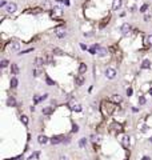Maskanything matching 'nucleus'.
<instances>
[{
	"label": "nucleus",
	"mask_w": 152,
	"mask_h": 160,
	"mask_svg": "<svg viewBox=\"0 0 152 160\" xmlns=\"http://www.w3.org/2000/svg\"><path fill=\"white\" fill-rule=\"evenodd\" d=\"M145 43H147L148 45H152V35H148V36L145 37Z\"/></svg>",
	"instance_id": "a878e982"
},
{
	"label": "nucleus",
	"mask_w": 152,
	"mask_h": 160,
	"mask_svg": "<svg viewBox=\"0 0 152 160\" xmlns=\"http://www.w3.org/2000/svg\"><path fill=\"white\" fill-rule=\"evenodd\" d=\"M7 66H8V60H7V59H3V60L0 62V67H1V68H5Z\"/></svg>",
	"instance_id": "b1692460"
},
{
	"label": "nucleus",
	"mask_w": 152,
	"mask_h": 160,
	"mask_svg": "<svg viewBox=\"0 0 152 160\" xmlns=\"http://www.w3.org/2000/svg\"><path fill=\"white\" fill-rule=\"evenodd\" d=\"M49 141L54 144V145H55V144H60V143H63V141H64V137H63L62 135H58V136L51 137V139H49Z\"/></svg>",
	"instance_id": "20e7f679"
},
{
	"label": "nucleus",
	"mask_w": 152,
	"mask_h": 160,
	"mask_svg": "<svg viewBox=\"0 0 152 160\" xmlns=\"http://www.w3.org/2000/svg\"><path fill=\"white\" fill-rule=\"evenodd\" d=\"M47 83H48L49 86H54V84H55V83L52 82V80H51V79H47Z\"/></svg>",
	"instance_id": "58836bf2"
},
{
	"label": "nucleus",
	"mask_w": 152,
	"mask_h": 160,
	"mask_svg": "<svg viewBox=\"0 0 152 160\" xmlns=\"http://www.w3.org/2000/svg\"><path fill=\"white\" fill-rule=\"evenodd\" d=\"M75 83H76V86H78V87L83 86V83H84V76H83L82 74L78 75V76L75 78Z\"/></svg>",
	"instance_id": "0eeeda50"
},
{
	"label": "nucleus",
	"mask_w": 152,
	"mask_h": 160,
	"mask_svg": "<svg viewBox=\"0 0 152 160\" xmlns=\"http://www.w3.org/2000/svg\"><path fill=\"white\" fill-rule=\"evenodd\" d=\"M147 129H148V127H147V125H143V128H141V131H143V132H145Z\"/></svg>",
	"instance_id": "a19ab883"
},
{
	"label": "nucleus",
	"mask_w": 152,
	"mask_h": 160,
	"mask_svg": "<svg viewBox=\"0 0 152 160\" xmlns=\"http://www.w3.org/2000/svg\"><path fill=\"white\" fill-rule=\"evenodd\" d=\"M58 3H63V4H66V5H70L68 0H58Z\"/></svg>",
	"instance_id": "7c9ffc66"
},
{
	"label": "nucleus",
	"mask_w": 152,
	"mask_h": 160,
	"mask_svg": "<svg viewBox=\"0 0 152 160\" xmlns=\"http://www.w3.org/2000/svg\"><path fill=\"white\" fill-rule=\"evenodd\" d=\"M71 108H72V111H75V112H80L83 109L82 104H76V103H75V105H72Z\"/></svg>",
	"instance_id": "a211bd4d"
},
{
	"label": "nucleus",
	"mask_w": 152,
	"mask_h": 160,
	"mask_svg": "<svg viewBox=\"0 0 152 160\" xmlns=\"http://www.w3.org/2000/svg\"><path fill=\"white\" fill-rule=\"evenodd\" d=\"M39 74H40V71H39V68H36V70H33V76H39Z\"/></svg>",
	"instance_id": "72a5a7b5"
},
{
	"label": "nucleus",
	"mask_w": 152,
	"mask_h": 160,
	"mask_svg": "<svg viewBox=\"0 0 152 160\" xmlns=\"http://www.w3.org/2000/svg\"><path fill=\"white\" fill-rule=\"evenodd\" d=\"M11 72H12V75H17V74H19V67H17V64L12 63V66H11Z\"/></svg>",
	"instance_id": "f8f14e48"
},
{
	"label": "nucleus",
	"mask_w": 152,
	"mask_h": 160,
	"mask_svg": "<svg viewBox=\"0 0 152 160\" xmlns=\"http://www.w3.org/2000/svg\"><path fill=\"white\" fill-rule=\"evenodd\" d=\"M121 5H123V0H113L112 8L115 9V11H119V9L121 8Z\"/></svg>",
	"instance_id": "423d86ee"
},
{
	"label": "nucleus",
	"mask_w": 152,
	"mask_h": 160,
	"mask_svg": "<svg viewBox=\"0 0 152 160\" xmlns=\"http://www.w3.org/2000/svg\"><path fill=\"white\" fill-rule=\"evenodd\" d=\"M105 78L109 79V80L115 79L116 78V71L113 70V68H107V70H105Z\"/></svg>",
	"instance_id": "f03ea898"
},
{
	"label": "nucleus",
	"mask_w": 152,
	"mask_h": 160,
	"mask_svg": "<svg viewBox=\"0 0 152 160\" xmlns=\"http://www.w3.org/2000/svg\"><path fill=\"white\" fill-rule=\"evenodd\" d=\"M149 94H151V95H152V90H149Z\"/></svg>",
	"instance_id": "a18cd8bd"
},
{
	"label": "nucleus",
	"mask_w": 152,
	"mask_h": 160,
	"mask_svg": "<svg viewBox=\"0 0 152 160\" xmlns=\"http://www.w3.org/2000/svg\"><path fill=\"white\" fill-rule=\"evenodd\" d=\"M35 64H36L37 68H40V67L44 64V59H43V58H36V60H35Z\"/></svg>",
	"instance_id": "ddd939ff"
},
{
	"label": "nucleus",
	"mask_w": 152,
	"mask_h": 160,
	"mask_svg": "<svg viewBox=\"0 0 152 160\" xmlns=\"http://www.w3.org/2000/svg\"><path fill=\"white\" fill-rule=\"evenodd\" d=\"M141 68L143 70H148V68H151V62L149 60H143V63H141Z\"/></svg>",
	"instance_id": "9b49d317"
},
{
	"label": "nucleus",
	"mask_w": 152,
	"mask_h": 160,
	"mask_svg": "<svg viewBox=\"0 0 152 160\" xmlns=\"http://www.w3.org/2000/svg\"><path fill=\"white\" fill-rule=\"evenodd\" d=\"M59 160H68V157H67V156H60V159Z\"/></svg>",
	"instance_id": "79ce46f5"
},
{
	"label": "nucleus",
	"mask_w": 152,
	"mask_h": 160,
	"mask_svg": "<svg viewBox=\"0 0 152 160\" xmlns=\"http://www.w3.org/2000/svg\"><path fill=\"white\" fill-rule=\"evenodd\" d=\"M91 140H92L94 143H100V136L99 135H92L91 136Z\"/></svg>",
	"instance_id": "5701e85b"
},
{
	"label": "nucleus",
	"mask_w": 152,
	"mask_h": 160,
	"mask_svg": "<svg viewBox=\"0 0 152 160\" xmlns=\"http://www.w3.org/2000/svg\"><path fill=\"white\" fill-rule=\"evenodd\" d=\"M86 71H87V64L80 63V66H79V72H80V74H84Z\"/></svg>",
	"instance_id": "aec40b11"
},
{
	"label": "nucleus",
	"mask_w": 152,
	"mask_h": 160,
	"mask_svg": "<svg viewBox=\"0 0 152 160\" xmlns=\"http://www.w3.org/2000/svg\"><path fill=\"white\" fill-rule=\"evenodd\" d=\"M149 20H151V15H149V13H147V15L144 16V21H149Z\"/></svg>",
	"instance_id": "2f4dec72"
},
{
	"label": "nucleus",
	"mask_w": 152,
	"mask_h": 160,
	"mask_svg": "<svg viewBox=\"0 0 152 160\" xmlns=\"http://www.w3.org/2000/svg\"><path fill=\"white\" fill-rule=\"evenodd\" d=\"M54 111V107H47V108H43V113L44 115H49V113H52Z\"/></svg>",
	"instance_id": "6ab92c4d"
},
{
	"label": "nucleus",
	"mask_w": 152,
	"mask_h": 160,
	"mask_svg": "<svg viewBox=\"0 0 152 160\" xmlns=\"http://www.w3.org/2000/svg\"><path fill=\"white\" fill-rule=\"evenodd\" d=\"M41 101V96H33V103H40Z\"/></svg>",
	"instance_id": "c85d7f7f"
},
{
	"label": "nucleus",
	"mask_w": 152,
	"mask_h": 160,
	"mask_svg": "<svg viewBox=\"0 0 152 160\" xmlns=\"http://www.w3.org/2000/svg\"><path fill=\"white\" fill-rule=\"evenodd\" d=\"M7 104H8L9 107H13L15 104H16V100H15V98H9L8 100H7Z\"/></svg>",
	"instance_id": "412c9836"
},
{
	"label": "nucleus",
	"mask_w": 152,
	"mask_h": 160,
	"mask_svg": "<svg viewBox=\"0 0 152 160\" xmlns=\"http://www.w3.org/2000/svg\"><path fill=\"white\" fill-rule=\"evenodd\" d=\"M37 141L40 144H45V143H48V137L45 135H39L37 136Z\"/></svg>",
	"instance_id": "1a4fd4ad"
},
{
	"label": "nucleus",
	"mask_w": 152,
	"mask_h": 160,
	"mask_svg": "<svg viewBox=\"0 0 152 160\" xmlns=\"http://www.w3.org/2000/svg\"><path fill=\"white\" fill-rule=\"evenodd\" d=\"M16 9H17V5L15 4V3H8V4L5 5V11H7L8 13L16 12Z\"/></svg>",
	"instance_id": "7ed1b4c3"
},
{
	"label": "nucleus",
	"mask_w": 152,
	"mask_h": 160,
	"mask_svg": "<svg viewBox=\"0 0 152 160\" xmlns=\"http://www.w3.org/2000/svg\"><path fill=\"white\" fill-rule=\"evenodd\" d=\"M55 35H56L59 39H63V37L67 36V32H66V29L63 28V27H59V28L55 29Z\"/></svg>",
	"instance_id": "f257e3e1"
},
{
	"label": "nucleus",
	"mask_w": 152,
	"mask_h": 160,
	"mask_svg": "<svg viewBox=\"0 0 152 160\" xmlns=\"http://www.w3.org/2000/svg\"><path fill=\"white\" fill-rule=\"evenodd\" d=\"M121 144H123L124 147H128L129 145V137L128 136H123L121 137Z\"/></svg>",
	"instance_id": "2eb2a0df"
},
{
	"label": "nucleus",
	"mask_w": 152,
	"mask_h": 160,
	"mask_svg": "<svg viewBox=\"0 0 152 160\" xmlns=\"http://www.w3.org/2000/svg\"><path fill=\"white\" fill-rule=\"evenodd\" d=\"M37 156H39V152H36V153H33V155H31V156H29V160L35 159V157H37Z\"/></svg>",
	"instance_id": "f704fd0d"
},
{
	"label": "nucleus",
	"mask_w": 152,
	"mask_h": 160,
	"mask_svg": "<svg viewBox=\"0 0 152 160\" xmlns=\"http://www.w3.org/2000/svg\"><path fill=\"white\" fill-rule=\"evenodd\" d=\"M120 31H121V33H123V35H128V33H129V31H131V24H129V23H124V24L121 25Z\"/></svg>",
	"instance_id": "39448f33"
},
{
	"label": "nucleus",
	"mask_w": 152,
	"mask_h": 160,
	"mask_svg": "<svg viewBox=\"0 0 152 160\" xmlns=\"http://www.w3.org/2000/svg\"><path fill=\"white\" fill-rule=\"evenodd\" d=\"M139 104H145V98L144 96H140L139 98Z\"/></svg>",
	"instance_id": "c756f323"
},
{
	"label": "nucleus",
	"mask_w": 152,
	"mask_h": 160,
	"mask_svg": "<svg viewBox=\"0 0 152 160\" xmlns=\"http://www.w3.org/2000/svg\"><path fill=\"white\" fill-rule=\"evenodd\" d=\"M97 55L100 56V58H104V56H107V55H108L107 48H103V47H100V48L97 49Z\"/></svg>",
	"instance_id": "6e6552de"
},
{
	"label": "nucleus",
	"mask_w": 152,
	"mask_h": 160,
	"mask_svg": "<svg viewBox=\"0 0 152 160\" xmlns=\"http://www.w3.org/2000/svg\"><path fill=\"white\" fill-rule=\"evenodd\" d=\"M54 53H55V55H59V56L64 55V52H63L62 49H59V48H54Z\"/></svg>",
	"instance_id": "393cba45"
},
{
	"label": "nucleus",
	"mask_w": 152,
	"mask_h": 160,
	"mask_svg": "<svg viewBox=\"0 0 152 160\" xmlns=\"http://www.w3.org/2000/svg\"><path fill=\"white\" fill-rule=\"evenodd\" d=\"M135 9H136V7H135V5H132V7H131V11H132V12H135Z\"/></svg>",
	"instance_id": "c03bdc74"
},
{
	"label": "nucleus",
	"mask_w": 152,
	"mask_h": 160,
	"mask_svg": "<svg viewBox=\"0 0 152 160\" xmlns=\"http://www.w3.org/2000/svg\"><path fill=\"white\" fill-rule=\"evenodd\" d=\"M21 123L24 124V125H27L28 124V117L27 116H21Z\"/></svg>",
	"instance_id": "bb28decb"
},
{
	"label": "nucleus",
	"mask_w": 152,
	"mask_h": 160,
	"mask_svg": "<svg viewBox=\"0 0 152 160\" xmlns=\"http://www.w3.org/2000/svg\"><path fill=\"white\" fill-rule=\"evenodd\" d=\"M141 160H151V157H148V156H143V159Z\"/></svg>",
	"instance_id": "37998d69"
},
{
	"label": "nucleus",
	"mask_w": 152,
	"mask_h": 160,
	"mask_svg": "<svg viewBox=\"0 0 152 160\" xmlns=\"http://www.w3.org/2000/svg\"><path fill=\"white\" fill-rule=\"evenodd\" d=\"M17 84H19V82H17L16 78H12V79H11V87H12V88H16Z\"/></svg>",
	"instance_id": "4be33fe9"
},
{
	"label": "nucleus",
	"mask_w": 152,
	"mask_h": 160,
	"mask_svg": "<svg viewBox=\"0 0 152 160\" xmlns=\"http://www.w3.org/2000/svg\"><path fill=\"white\" fill-rule=\"evenodd\" d=\"M5 5H7L5 0H1V1H0V7H5Z\"/></svg>",
	"instance_id": "4c0bfd02"
},
{
	"label": "nucleus",
	"mask_w": 152,
	"mask_h": 160,
	"mask_svg": "<svg viewBox=\"0 0 152 160\" xmlns=\"http://www.w3.org/2000/svg\"><path fill=\"white\" fill-rule=\"evenodd\" d=\"M111 100H112L113 103H120L121 100H123V99H121V96H120V95H112Z\"/></svg>",
	"instance_id": "4468645a"
},
{
	"label": "nucleus",
	"mask_w": 152,
	"mask_h": 160,
	"mask_svg": "<svg viewBox=\"0 0 152 160\" xmlns=\"http://www.w3.org/2000/svg\"><path fill=\"white\" fill-rule=\"evenodd\" d=\"M132 94H133V91H132V88H128V90H127V95H128V96H131Z\"/></svg>",
	"instance_id": "c9c22d12"
},
{
	"label": "nucleus",
	"mask_w": 152,
	"mask_h": 160,
	"mask_svg": "<svg viewBox=\"0 0 152 160\" xmlns=\"http://www.w3.org/2000/svg\"><path fill=\"white\" fill-rule=\"evenodd\" d=\"M78 131H79V127L76 125V124H75L74 127H72V132H78Z\"/></svg>",
	"instance_id": "e433bc0d"
},
{
	"label": "nucleus",
	"mask_w": 152,
	"mask_h": 160,
	"mask_svg": "<svg viewBox=\"0 0 152 160\" xmlns=\"http://www.w3.org/2000/svg\"><path fill=\"white\" fill-rule=\"evenodd\" d=\"M54 13L56 15V16H62V15H63V9L60 8V7H58V5H56V7L54 8Z\"/></svg>",
	"instance_id": "dca6fc26"
},
{
	"label": "nucleus",
	"mask_w": 152,
	"mask_h": 160,
	"mask_svg": "<svg viewBox=\"0 0 152 160\" xmlns=\"http://www.w3.org/2000/svg\"><path fill=\"white\" fill-rule=\"evenodd\" d=\"M47 98H48V94H44L43 96H41V100H45Z\"/></svg>",
	"instance_id": "ea45409f"
},
{
	"label": "nucleus",
	"mask_w": 152,
	"mask_h": 160,
	"mask_svg": "<svg viewBox=\"0 0 152 160\" xmlns=\"http://www.w3.org/2000/svg\"><path fill=\"white\" fill-rule=\"evenodd\" d=\"M79 147L80 148H86L87 147V139L86 137H82V139L79 140Z\"/></svg>",
	"instance_id": "f3484780"
},
{
	"label": "nucleus",
	"mask_w": 152,
	"mask_h": 160,
	"mask_svg": "<svg viewBox=\"0 0 152 160\" xmlns=\"http://www.w3.org/2000/svg\"><path fill=\"white\" fill-rule=\"evenodd\" d=\"M149 141H151V143H152V137H151V139H149Z\"/></svg>",
	"instance_id": "49530a36"
},
{
	"label": "nucleus",
	"mask_w": 152,
	"mask_h": 160,
	"mask_svg": "<svg viewBox=\"0 0 152 160\" xmlns=\"http://www.w3.org/2000/svg\"><path fill=\"white\" fill-rule=\"evenodd\" d=\"M9 47H11L12 51H19V49H20V43H19V41H12Z\"/></svg>",
	"instance_id": "9d476101"
},
{
	"label": "nucleus",
	"mask_w": 152,
	"mask_h": 160,
	"mask_svg": "<svg viewBox=\"0 0 152 160\" xmlns=\"http://www.w3.org/2000/svg\"><path fill=\"white\" fill-rule=\"evenodd\" d=\"M47 62H48V64H51V66H52V64H55V63H54V60H52V58H51V56H48V58H47Z\"/></svg>",
	"instance_id": "473e14b6"
},
{
	"label": "nucleus",
	"mask_w": 152,
	"mask_h": 160,
	"mask_svg": "<svg viewBox=\"0 0 152 160\" xmlns=\"http://www.w3.org/2000/svg\"><path fill=\"white\" fill-rule=\"evenodd\" d=\"M147 9H148V5L147 4H143V5H141V7H140V12H145V11H147Z\"/></svg>",
	"instance_id": "cd10ccee"
}]
</instances>
